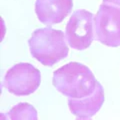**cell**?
<instances>
[{"mask_svg":"<svg viewBox=\"0 0 120 120\" xmlns=\"http://www.w3.org/2000/svg\"><path fill=\"white\" fill-rule=\"evenodd\" d=\"M53 85L68 98H82L94 91L97 80L86 65L70 62L53 73Z\"/></svg>","mask_w":120,"mask_h":120,"instance_id":"obj_1","label":"cell"},{"mask_svg":"<svg viewBox=\"0 0 120 120\" xmlns=\"http://www.w3.org/2000/svg\"><path fill=\"white\" fill-rule=\"evenodd\" d=\"M32 57L44 66H52L68 55V43L61 30L50 27L36 29L28 40Z\"/></svg>","mask_w":120,"mask_h":120,"instance_id":"obj_2","label":"cell"},{"mask_svg":"<svg viewBox=\"0 0 120 120\" xmlns=\"http://www.w3.org/2000/svg\"><path fill=\"white\" fill-rule=\"evenodd\" d=\"M65 37L73 49H87L95 38L93 14L84 9L75 11L66 25Z\"/></svg>","mask_w":120,"mask_h":120,"instance_id":"obj_3","label":"cell"},{"mask_svg":"<svg viewBox=\"0 0 120 120\" xmlns=\"http://www.w3.org/2000/svg\"><path fill=\"white\" fill-rule=\"evenodd\" d=\"M95 39L106 46H120V9L102 3L94 16Z\"/></svg>","mask_w":120,"mask_h":120,"instance_id":"obj_4","label":"cell"},{"mask_svg":"<svg viewBox=\"0 0 120 120\" xmlns=\"http://www.w3.org/2000/svg\"><path fill=\"white\" fill-rule=\"evenodd\" d=\"M40 83L38 69L29 63H18L6 72L3 86L16 96H26L35 92Z\"/></svg>","mask_w":120,"mask_h":120,"instance_id":"obj_5","label":"cell"},{"mask_svg":"<svg viewBox=\"0 0 120 120\" xmlns=\"http://www.w3.org/2000/svg\"><path fill=\"white\" fill-rule=\"evenodd\" d=\"M73 7L72 0H36L35 12L40 22L58 24L65 19Z\"/></svg>","mask_w":120,"mask_h":120,"instance_id":"obj_6","label":"cell"},{"mask_svg":"<svg viewBox=\"0 0 120 120\" xmlns=\"http://www.w3.org/2000/svg\"><path fill=\"white\" fill-rule=\"evenodd\" d=\"M104 102V90L99 82L91 94L82 98H69L68 106L74 116L79 119H89L100 110Z\"/></svg>","mask_w":120,"mask_h":120,"instance_id":"obj_7","label":"cell"},{"mask_svg":"<svg viewBox=\"0 0 120 120\" xmlns=\"http://www.w3.org/2000/svg\"><path fill=\"white\" fill-rule=\"evenodd\" d=\"M2 118L8 120H19V119H37V111L32 105L28 103H19L7 113L2 116Z\"/></svg>","mask_w":120,"mask_h":120,"instance_id":"obj_8","label":"cell"},{"mask_svg":"<svg viewBox=\"0 0 120 120\" xmlns=\"http://www.w3.org/2000/svg\"><path fill=\"white\" fill-rule=\"evenodd\" d=\"M103 3L116 6V7H118V8L120 9V0H103Z\"/></svg>","mask_w":120,"mask_h":120,"instance_id":"obj_9","label":"cell"}]
</instances>
